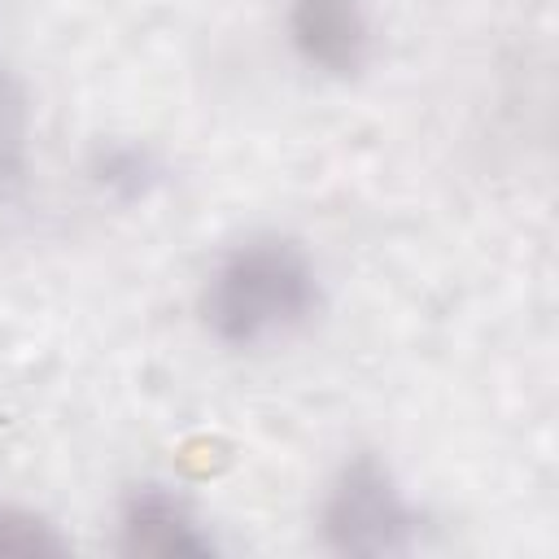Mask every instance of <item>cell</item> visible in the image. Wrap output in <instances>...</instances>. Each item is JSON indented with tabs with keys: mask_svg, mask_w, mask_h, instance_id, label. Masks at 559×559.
<instances>
[{
	"mask_svg": "<svg viewBox=\"0 0 559 559\" xmlns=\"http://www.w3.org/2000/svg\"><path fill=\"white\" fill-rule=\"evenodd\" d=\"M319 310V271L288 236H249L231 245L201 288V319L214 341L258 349L293 336Z\"/></svg>",
	"mask_w": 559,
	"mask_h": 559,
	"instance_id": "cell-1",
	"label": "cell"
},
{
	"mask_svg": "<svg viewBox=\"0 0 559 559\" xmlns=\"http://www.w3.org/2000/svg\"><path fill=\"white\" fill-rule=\"evenodd\" d=\"M319 528L328 550L349 559H389L406 555L419 533V515L402 493L397 476L371 459L354 454L328 485L319 507Z\"/></svg>",
	"mask_w": 559,
	"mask_h": 559,
	"instance_id": "cell-2",
	"label": "cell"
},
{
	"mask_svg": "<svg viewBox=\"0 0 559 559\" xmlns=\"http://www.w3.org/2000/svg\"><path fill=\"white\" fill-rule=\"evenodd\" d=\"M118 550L131 559H205L218 546L183 493L170 485H135L118 511Z\"/></svg>",
	"mask_w": 559,
	"mask_h": 559,
	"instance_id": "cell-3",
	"label": "cell"
},
{
	"mask_svg": "<svg viewBox=\"0 0 559 559\" xmlns=\"http://www.w3.org/2000/svg\"><path fill=\"white\" fill-rule=\"evenodd\" d=\"M288 39L306 66L345 79L371 52V22L362 0H288Z\"/></svg>",
	"mask_w": 559,
	"mask_h": 559,
	"instance_id": "cell-4",
	"label": "cell"
},
{
	"mask_svg": "<svg viewBox=\"0 0 559 559\" xmlns=\"http://www.w3.org/2000/svg\"><path fill=\"white\" fill-rule=\"evenodd\" d=\"M31 175V109L13 74L0 70V197H17Z\"/></svg>",
	"mask_w": 559,
	"mask_h": 559,
	"instance_id": "cell-5",
	"label": "cell"
},
{
	"mask_svg": "<svg viewBox=\"0 0 559 559\" xmlns=\"http://www.w3.org/2000/svg\"><path fill=\"white\" fill-rule=\"evenodd\" d=\"M92 175H96L100 188H109L114 197L135 201V197H148V192H153V183L162 179V166H157V157H153L144 144H109V148L96 153Z\"/></svg>",
	"mask_w": 559,
	"mask_h": 559,
	"instance_id": "cell-6",
	"label": "cell"
},
{
	"mask_svg": "<svg viewBox=\"0 0 559 559\" xmlns=\"http://www.w3.org/2000/svg\"><path fill=\"white\" fill-rule=\"evenodd\" d=\"M66 537L35 511L0 502V555H61Z\"/></svg>",
	"mask_w": 559,
	"mask_h": 559,
	"instance_id": "cell-7",
	"label": "cell"
}]
</instances>
